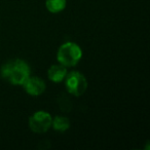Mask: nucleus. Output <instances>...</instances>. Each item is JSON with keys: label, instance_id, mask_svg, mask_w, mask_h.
<instances>
[{"label": "nucleus", "instance_id": "nucleus-1", "mask_svg": "<svg viewBox=\"0 0 150 150\" xmlns=\"http://www.w3.org/2000/svg\"><path fill=\"white\" fill-rule=\"evenodd\" d=\"M1 76L13 86H22L31 75V70L27 63L21 59L6 62L1 67Z\"/></svg>", "mask_w": 150, "mask_h": 150}, {"label": "nucleus", "instance_id": "nucleus-2", "mask_svg": "<svg viewBox=\"0 0 150 150\" xmlns=\"http://www.w3.org/2000/svg\"><path fill=\"white\" fill-rule=\"evenodd\" d=\"M82 58V50L78 44L74 42H66L59 47L57 52V60L59 64L65 67H74Z\"/></svg>", "mask_w": 150, "mask_h": 150}, {"label": "nucleus", "instance_id": "nucleus-3", "mask_svg": "<svg viewBox=\"0 0 150 150\" xmlns=\"http://www.w3.org/2000/svg\"><path fill=\"white\" fill-rule=\"evenodd\" d=\"M65 86L69 94L75 97H80L88 88V80L84 75L78 71H71L66 74Z\"/></svg>", "mask_w": 150, "mask_h": 150}, {"label": "nucleus", "instance_id": "nucleus-4", "mask_svg": "<svg viewBox=\"0 0 150 150\" xmlns=\"http://www.w3.org/2000/svg\"><path fill=\"white\" fill-rule=\"evenodd\" d=\"M52 117L46 111H36L29 118V127L33 133L43 134L52 127Z\"/></svg>", "mask_w": 150, "mask_h": 150}, {"label": "nucleus", "instance_id": "nucleus-5", "mask_svg": "<svg viewBox=\"0 0 150 150\" xmlns=\"http://www.w3.org/2000/svg\"><path fill=\"white\" fill-rule=\"evenodd\" d=\"M22 86L28 95L33 97L42 95L46 88L45 82L43 81V79H41L38 76H31V75L25 80V82Z\"/></svg>", "mask_w": 150, "mask_h": 150}, {"label": "nucleus", "instance_id": "nucleus-6", "mask_svg": "<svg viewBox=\"0 0 150 150\" xmlns=\"http://www.w3.org/2000/svg\"><path fill=\"white\" fill-rule=\"evenodd\" d=\"M67 74V67L61 64L52 65L47 71L48 79L52 82H61L65 79Z\"/></svg>", "mask_w": 150, "mask_h": 150}, {"label": "nucleus", "instance_id": "nucleus-7", "mask_svg": "<svg viewBox=\"0 0 150 150\" xmlns=\"http://www.w3.org/2000/svg\"><path fill=\"white\" fill-rule=\"evenodd\" d=\"M52 127H54V131L64 133L70 127V120L65 116H56L52 118Z\"/></svg>", "mask_w": 150, "mask_h": 150}, {"label": "nucleus", "instance_id": "nucleus-8", "mask_svg": "<svg viewBox=\"0 0 150 150\" xmlns=\"http://www.w3.org/2000/svg\"><path fill=\"white\" fill-rule=\"evenodd\" d=\"M45 6L52 13H59L66 7V0H46Z\"/></svg>", "mask_w": 150, "mask_h": 150}]
</instances>
